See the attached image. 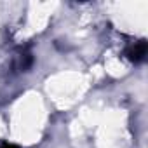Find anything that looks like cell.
<instances>
[{
	"instance_id": "1",
	"label": "cell",
	"mask_w": 148,
	"mask_h": 148,
	"mask_svg": "<svg viewBox=\"0 0 148 148\" xmlns=\"http://www.w3.org/2000/svg\"><path fill=\"white\" fill-rule=\"evenodd\" d=\"M146 42L145 40H139V42H136L129 51H127V56H129V59L131 61H134V63H139V61H143L145 59V56H146Z\"/></svg>"
},
{
	"instance_id": "2",
	"label": "cell",
	"mask_w": 148,
	"mask_h": 148,
	"mask_svg": "<svg viewBox=\"0 0 148 148\" xmlns=\"http://www.w3.org/2000/svg\"><path fill=\"white\" fill-rule=\"evenodd\" d=\"M0 148H18V146H14V145H2Z\"/></svg>"
}]
</instances>
